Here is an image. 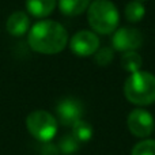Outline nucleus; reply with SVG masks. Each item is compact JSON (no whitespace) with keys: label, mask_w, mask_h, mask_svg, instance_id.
I'll return each mask as SVG.
<instances>
[{"label":"nucleus","mask_w":155,"mask_h":155,"mask_svg":"<svg viewBox=\"0 0 155 155\" xmlns=\"http://www.w3.org/2000/svg\"><path fill=\"white\" fill-rule=\"evenodd\" d=\"M113 57H114L113 56V48L104 46V48H99L95 52L94 60H95V63L99 67H106V65H109L113 61Z\"/></svg>","instance_id":"obj_17"},{"label":"nucleus","mask_w":155,"mask_h":155,"mask_svg":"<svg viewBox=\"0 0 155 155\" xmlns=\"http://www.w3.org/2000/svg\"><path fill=\"white\" fill-rule=\"evenodd\" d=\"M128 129L134 136L140 137V139H146L148 137L155 129L154 117L150 112L146 109L137 107V109L132 110L128 116Z\"/></svg>","instance_id":"obj_7"},{"label":"nucleus","mask_w":155,"mask_h":155,"mask_svg":"<svg viewBox=\"0 0 155 155\" xmlns=\"http://www.w3.org/2000/svg\"><path fill=\"white\" fill-rule=\"evenodd\" d=\"M124 95L136 106H148L155 102V75L147 71L129 74L124 82Z\"/></svg>","instance_id":"obj_2"},{"label":"nucleus","mask_w":155,"mask_h":155,"mask_svg":"<svg viewBox=\"0 0 155 155\" xmlns=\"http://www.w3.org/2000/svg\"><path fill=\"white\" fill-rule=\"evenodd\" d=\"M143 34L139 29L135 27H120L113 33L112 45L117 52L137 51L143 45Z\"/></svg>","instance_id":"obj_6"},{"label":"nucleus","mask_w":155,"mask_h":155,"mask_svg":"<svg viewBox=\"0 0 155 155\" xmlns=\"http://www.w3.org/2000/svg\"><path fill=\"white\" fill-rule=\"evenodd\" d=\"M40 154L41 155H60V151H59V147L56 144H53L52 142H45L41 146Z\"/></svg>","instance_id":"obj_18"},{"label":"nucleus","mask_w":155,"mask_h":155,"mask_svg":"<svg viewBox=\"0 0 155 155\" xmlns=\"http://www.w3.org/2000/svg\"><path fill=\"white\" fill-rule=\"evenodd\" d=\"M57 0H26L27 11L35 18H45L53 12Z\"/></svg>","instance_id":"obj_10"},{"label":"nucleus","mask_w":155,"mask_h":155,"mask_svg":"<svg viewBox=\"0 0 155 155\" xmlns=\"http://www.w3.org/2000/svg\"><path fill=\"white\" fill-rule=\"evenodd\" d=\"M87 21L97 34H112L120 23L118 10L110 0H94L87 8Z\"/></svg>","instance_id":"obj_3"},{"label":"nucleus","mask_w":155,"mask_h":155,"mask_svg":"<svg viewBox=\"0 0 155 155\" xmlns=\"http://www.w3.org/2000/svg\"><path fill=\"white\" fill-rule=\"evenodd\" d=\"M91 0H59V7L64 15L76 16L88 8Z\"/></svg>","instance_id":"obj_11"},{"label":"nucleus","mask_w":155,"mask_h":155,"mask_svg":"<svg viewBox=\"0 0 155 155\" xmlns=\"http://www.w3.org/2000/svg\"><path fill=\"white\" fill-rule=\"evenodd\" d=\"M57 118L60 124L65 127H72L83 116V105L76 98H64L56 106Z\"/></svg>","instance_id":"obj_8"},{"label":"nucleus","mask_w":155,"mask_h":155,"mask_svg":"<svg viewBox=\"0 0 155 155\" xmlns=\"http://www.w3.org/2000/svg\"><path fill=\"white\" fill-rule=\"evenodd\" d=\"M124 15L125 19L131 23H136L140 22L146 15V7L140 0H134V2H129L125 5V11H124Z\"/></svg>","instance_id":"obj_13"},{"label":"nucleus","mask_w":155,"mask_h":155,"mask_svg":"<svg viewBox=\"0 0 155 155\" xmlns=\"http://www.w3.org/2000/svg\"><path fill=\"white\" fill-rule=\"evenodd\" d=\"M27 42L30 48L38 53L56 54L67 46L68 34L64 26L57 22L41 21L30 29Z\"/></svg>","instance_id":"obj_1"},{"label":"nucleus","mask_w":155,"mask_h":155,"mask_svg":"<svg viewBox=\"0 0 155 155\" xmlns=\"http://www.w3.org/2000/svg\"><path fill=\"white\" fill-rule=\"evenodd\" d=\"M72 136L79 143H87L93 137V127H91V124L80 118L79 121H76L72 125Z\"/></svg>","instance_id":"obj_14"},{"label":"nucleus","mask_w":155,"mask_h":155,"mask_svg":"<svg viewBox=\"0 0 155 155\" xmlns=\"http://www.w3.org/2000/svg\"><path fill=\"white\" fill-rule=\"evenodd\" d=\"M140 2H144V0H140Z\"/></svg>","instance_id":"obj_19"},{"label":"nucleus","mask_w":155,"mask_h":155,"mask_svg":"<svg viewBox=\"0 0 155 155\" xmlns=\"http://www.w3.org/2000/svg\"><path fill=\"white\" fill-rule=\"evenodd\" d=\"M30 27V19L27 16L26 12L23 11H15L12 15H10V18L7 19V25L5 29L14 37H19L27 33Z\"/></svg>","instance_id":"obj_9"},{"label":"nucleus","mask_w":155,"mask_h":155,"mask_svg":"<svg viewBox=\"0 0 155 155\" xmlns=\"http://www.w3.org/2000/svg\"><path fill=\"white\" fill-rule=\"evenodd\" d=\"M99 37L91 30H80L70 40V48L74 54L79 57H88L95 54L99 49Z\"/></svg>","instance_id":"obj_5"},{"label":"nucleus","mask_w":155,"mask_h":155,"mask_svg":"<svg viewBox=\"0 0 155 155\" xmlns=\"http://www.w3.org/2000/svg\"><path fill=\"white\" fill-rule=\"evenodd\" d=\"M27 131L38 142H51L57 132V120L46 110H34L26 118Z\"/></svg>","instance_id":"obj_4"},{"label":"nucleus","mask_w":155,"mask_h":155,"mask_svg":"<svg viewBox=\"0 0 155 155\" xmlns=\"http://www.w3.org/2000/svg\"><path fill=\"white\" fill-rule=\"evenodd\" d=\"M131 155H155V140H140L132 147Z\"/></svg>","instance_id":"obj_16"},{"label":"nucleus","mask_w":155,"mask_h":155,"mask_svg":"<svg viewBox=\"0 0 155 155\" xmlns=\"http://www.w3.org/2000/svg\"><path fill=\"white\" fill-rule=\"evenodd\" d=\"M79 144L80 143L72 135H65V136H63L60 139L57 147H59L60 154L63 155H75L78 153V150H79Z\"/></svg>","instance_id":"obj_15"},{"label":"nucleus","mask_w":155,"mask_h":155,"mask_svg":"<svg viewBox=\"0 0 155 155\" xmlns=\"http://www.w3.org/2000/svg\"><path fill=\"white\" fill-rule=\"evenodd\" d=\"M143 65V59L136 51H131V52H124L121 56V67L124 71L129 74H134L140 71Z\"/></svg>","instance_id":"obj_12"}]
</instances>
